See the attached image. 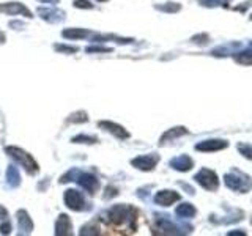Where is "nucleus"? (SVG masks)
I'll use <instances>...</instances> for the list:
<instances>
[{"label":"nucleus","mask_w":252,"mask_h":236,"mask_svg":"<svg viewBox=\"0 0 252 236\" xmlns=\"http://www.w3.org/2000/svg\"><path fill=\"white\" fill-rule=\"evenodd\" d=\"M176 214L181 216V218H192L195 214V208L191 205V203H183L178 208H176Z\"/></svg>","instance_id":"4468645a"},{"label":"nucleus","mask_w":252,"mask_h":236,"mask_svg":"<svg viewBox=\"0 0 252 236\" xmlns=\"http://www.w3.org/2000/svg\"><path fill=\"white\" fill-rule=\"evenodd\" d=\"M85 35H87V31H84V30H65L63 31V36H66V38H82Z\"/></svg>","instance_id":"a211bd4d"},{"label":"nucleus","mask_w":252,"mask_h":236,"mask_svg":"<svg viewBox=\"0 0 252 236\" xmlns=\"http://www.w3.org/2000/svg\"><path fill=\"white\" fill-rule=\"evenodd\" d=\"M158 161H159V157L156 155H147V156L132 159V165L141 170H151L158 164Z\"/></svg>","instance_id":"7ed1b4c3"},{"label":"nucleus","mask_w":252,"mask_h":236,"mask_svg":"<svg viewBox=\"0 0 252 236\" xmlns=\"http://www.w3.org/2000/svg\"><path fill=\"white\" fill-rule=\"evenodd\" d=\"M59 50H65V52H76L78 47H69V46H57Z\"/></svg>","instance_id":"412c9836"},{"label":"nucleus","mask_w":252,"mask_h":236,"mask_svg":"<svg viewBox=\"0 0 252 236\" xmlns=\"http://www.w3.org/2000/svg\"><path fill=\"white\" fill-rule=\"evenodd\" d=\"M176 200H180V194L173 192V190H161V192H158L155 197V202L161 206H169Z\"/></svg>","instance_id":"423d86ee"},{"label":"nucleus","mask_w":252,"mask_h":236,"mask_svg":"<svg viewBox=\"0 0 252 236\" xmlns=\"http://www.w3.org/2000/svg\"><path fill=\"white\" fill-rule=\"evenodd\" d=\"M233 57L241 65H252V50H243V52H238Z\"/></svg>","instance_id":"2eb2a0df"},{"label":"nucleus","mask_w":252,"mask_h":236,"mask_svg":"<svg viewBox=\"0 0 252 236\" xmlns=\"http://www.w3.org/2000/svg\"><path fill=\"white\" fill-rule=\"evenodd\" d=\"M99 125L103 126V127H106L107 131H110L113 136H117L118 139H128L129 137V134L126 132L122 126H118L115 123H110V121H101Z\"/></svg>","instance_id":"9d476101"},{"label":"nucleus","mask_w":252,"mask_h":236,"mask_svg":"<svg viewBox=\"0 0 252 236\" xmlns=\"http://www.w3.org/2000/svg\"><path fill=\"white\" fill-rule=\"evenodd\" d=\"M170 165H172V167H173L175 170H180V172H188V170L191 169L192 165H194V162H192V159L189 157V156H186V155H181V156H178V157L172 159V161H170Z\"/></svg>","instance_id":"1a4fd4ad"},{"label":"nucleus","mask_w":252,"mask_h":236,"mask_svg":"<svg viewBox=\"0 0 252 236\" xmlns=\"http://www.w3.org/2000/svg\"><path fill=\"white\" fill-rule=\"evenodd\" d=\"M0 11L11 13V15H15V13H24V15L30 16V11H27L22 5H19V3H13V5H10V6H0Z\"/></svg>","instance_id":"dca6fc26"},{"label":"nucleus","mask_w":252,"mask_h":236,"mask_svg":"<svg viewBox=\"0 0 252 236\" xmlns=\"http://www.w3.org/2000/svg\"><path fill=\"white\" fill-rule=\"evenodd\" d=\"M224 181L232 190H236V192H248V190L252 188L251 178L246 176L244 173H241V172H238V170H233L230 173H227Z\"/></svg>","instance_id":"f257e3e1"},{"label":"nucleus","mask_w":252,"mask_h":236,"mask_svg":"<svg viewBox=\"0 0 252 236\" xmlns=\"http://www.w3.org/2000/svg\"><path fill=\"white\" fill-rule=\"evenodd\" d=\"M71 230V224L68 220V216H60V219L57 220V235H65Z\"/></svg>","instance_id":"ddd939ff"},{"label":"nucleus","mask_w":252,"mask_h":236,"mask_svg":"<svg viewBox=\"0 0 252 236\" xmlns=\"http://www.w3.org/2000/svg\"><path fill=\"white\" fill-rule=\"evenodd\" d=\"M186 132H188L186 127H173V129L167 131V132L161 137V143H166V142H169V140L178 139V137H181V136H185Z\"/></svg>","instance_id":"f8f14e48"},{"label":"nucleus","mask_w":252,"mask_h":236,"mask_svg":"<svg viewBox=\"0 0 252 236\" xmlns=\"http://www.w3.org/2000/svg\"><path fill=\"white\" fill-rule=\"evenodd\" d=\"M8 153H13V157L17 159L19 162L24 164L25 165V169L30 170V172H36L38 167H36V164L32 161V157L29 155H25V153H22L21 150H17V148H8Z\"/></svg>","instance_id":"0eeeda50"},{"label":"nucleus","mask_w":252,"mask_h":236,"mask_svg":"<svg viewBox=\"0 0 252 236\" xmlns=\"http://www.w3.org/2000/svg\"><path fill=\"white\" fill-rule=\"evenodd\" d=\"M79 181V184L82 188H85L88 192H94V190L98 189V180L94 176H92V175H82L80 176V180H78Z\"/></svg>","instance_id":"9b49d317"},{"label":"nucleus","mask_w":252,"mask_h":236,"mask_svg":"<svg viewBox=\"0 0 252 236\" xmlns=\"http://www.w3.org/2000/svg\"><path fill=\"white\" fill-rule=\"evenodd\" d=\"M227 143L225 140H218V139H213V140H204L195 145V150L199 151H219L222 148H227Z\"/></svg>","instance_id":"39448f33"},{"label":"nucleus","mask_w":252,"mask_h":236,"mask_svg":"<svg viewBox=\"0 0 252 236\" xmlns=\"http://www.w3.org/2000/svg\"><path fill=\"white\" fill-rule=\"evenodd\" d=\"M19 222H21V227L24 228L25 232H30V228H32V224H30L29 218H25V213H24V211H21V213H19Z\"/></svg>","instance_id":"6ab92c4d"},{"label":"nucleus","mask_w":252,"mask_h":236,"mask_svg":"<svg viewBox=\"0 0 252 236\" xmlns=\"http://www.w3.org/2000/svg\"><path fill=\"white\" fill-rule=\"evenodd\" d=\"M132 211L131 208L125 206V205H118V206H113L110 211H109V219L115 224H122L126 219L129 218V213Z\"/></svg>","instance_id":"20e7f679"},{"label":"nucleus","mask_w":252,"mask_h":236,"mask_svg":"<svg viewBox=\"0 0 252 236\" xmlns=\"http://www.w3.org/2000/svg\"><path fill=\"white\" fill-rule=\"evenodd\" d=\"M74 5L78 6V8H79V6H80V8H92V3H88L87 0H76Z\"/></svg>","instance_id":"aec40b11"},{"label":"nucleus","mask_w":252,"mask_h":236,"mask_svg":"<svg viewBox=\"0 0 252 236\" xmlns=\"http://www.w3.org/2000/svg\"><path fill=\"white\" fill-rule=\"evenodd\" d=\"M195 181H197L202 188H205L206 190H216L219 186V178L214 173L213 170L202 169L197 175H195Z\"/></svg>","instance_id":"f03ea898"},{"label":"nucleus","mask_w":252,"mask_h":236,"mask_svg":"<svg viewBox=\"0 0 252 236\" xmlns=\"http://www.w3.org/2000/svg\"><path fill=\"white\" fill-rule=\"evenodd\" d=\"M238 150L239 153L244 156V157H248V159H252V145H248V143H239L238 145Z\"/></svg>","instance_id":"f3484780"},{"label":"nucleus","mask_w":252,"mask_h":236,"mask_svg":"<svg viewBox=\"0 0 252 236\" xmlns=\"http://www.w3.org/2000/svg\"><path fill=\"white\" fill-rule=\"evenodd\" d=\"M65 202L69 208L76 209V211L84 208V199H82V195L78 192V190H68L65 194Z\"/></svg>","instance_id":"6e6552de"}]
</instances>
